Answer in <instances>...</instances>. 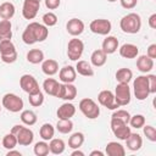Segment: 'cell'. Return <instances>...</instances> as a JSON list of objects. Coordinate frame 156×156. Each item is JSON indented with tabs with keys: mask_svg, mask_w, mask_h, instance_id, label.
I'll list each match as a JSON object with an SVG mask.
<instances>
[{
	"mask_svg": "<svg viewBox=\"0 0 156 156\" xmlns=\"http://www.w3.org/2000/svg\"><path fill=\"white\" fill-rule=\"evenodd\" d=\"M49 35V29L45 24H41V23H38V22H32L29 23L23 34H22V40L24 44L27 45H32L34 43H40V41H44Z\"/></svg>",
	"mask_w": 156,
	"mask_h": 156,
	"instance_id": "cell-1",
	"label": "cell"
},
{
	"mask_svg": "<svg viewBox=\"0 0 156 156\" xmlns=\"http://www.w3.org/2000/svg\"><path fill=\"white\" fill-rule=\"evenodd\" d=\"M119 27L124 33L136 34L141 28V18L138 13L130 12L122 17V20L119 21Z\"/></svg>",
	"mask_w": 156,
	"mask_h": 156,
	"instance_id": "cell-2",
	"label": "cell"
},
{
	"mask_svg": "<svg viewBox=\"0 0 156 156\" xmlns=\"http://www.w3.org/2000/svg\"><path fill=\"white\" fill-rule=\"evenodd\" d=\"M0 55L1 60L5 63H13L17 60V51L15 44L11 39L0 40Z\"/></svg>",
	"mask_w": 156,
	"mask_h": 156,
	"instance_id": "cell-3",
	"label": "cell"
},
{
	"mask_svg": "<svg viewBox=\"0 0 156 156\" xmlns=\"http://www.w3.org/2000/svg\"><path fill=\"white\" fill-rule=\"evenodd\" d=\"M133 89L134 95L138 100L143 101L150 95V88H149V79L147 76H139L133 82Z\"/></svg>",
	"mask_w": 156,
	"mask_h": 156,
	"instance_id": "cell-4",
	"label": "cell"
},
{
	"mask_svg": "<svg viewBox=\"0 0 156 156\" xmlns=\"http://www.w3.org/2000/svg\"><path fill=\"white\" fill-rule=\"evenodd\" d=\"M79 110L89 119H95L100 115L99 105L90 98H85V99H82L79 101Z\"/></svg>",
	"mask_w": 156,
	"mask_h": 156,
	"instance_id": "cell-5",
	"label": "cell"
},
{
	"mask_svg": "<svg viewBox=\"0 0 156 156\" xmlns=\"http://www.w3.org/2000/svg\"><path fill=\"white\" fill-rule=\"evenodd\" d=\"M2 106L7 110V111H10V112H13V113H16V112H20V111H22L23 110V100L18 96V95H16V94H13V93H7V94H5L4 96H2Z\"/></svg>",
	"mask_w": 156,
	"mask_h": 156,
	"instance_id": "cell-6",
	"label": "cell"
},
{
	"mask_svg": "<svg viewBox=\"0 0 156 156\" xmlns=\"http://www.w3.org/2000/svg\"><path fill=\"white\" fill-rule=\"evenodd\" d=\"M115 101L117 102L118 106H126L130 102V88L128 83H118L116 89H115Z\"/></svg>",
	"mask_w": 156,
	"mask_h": 156,
	"instance_id": "cell-7",
	"label": "cell"
},
{
	"mask_svg": "<svg viewBox=\"0 0 156 156\" xmlns=\"http://www.w3.org/2000/svg\"><path fill=\"white\" fill-rule=\"evenodd\" d=\"M84 51V43L78 39V38H73L68 41L67 45V56L71 61H78V58H80L82 54Z\"/></svg>",
	"mask_w": 156,
	"mask_h": 156,
	"instance_id": "cell-8",
	"label": "cell"
},
{
	"mask_svg": "<svg viewBox=\"0 0 156 156\" xmlns=\"http://www.w3.org/2000/svg\"><path fill=\"white\" fill-rule=\"evenodd\" d=\"M111 130L115 136H117L119 140H126L129 134L132 133L130 127H128L127 123L117 119V118H111Z\"/></svg>",
	"mask_w": 156,
	"mask_h": 156,
	"instance_id": "cell-9",
	"label": "cell"
},
{
	"mask_svg": "<svg viewBox=\"0 0 156 156\" xmlns=\"http://www.w3.org/2000/svg\"><path fill=\"white\" fill-rule=\"evenodd\" d=\"M89 28L93 33L95 34H99V35H107L111 29H112V24L108 20H105V18H96V20H93L89 24Z\"/></svg>",
	"mask_w": 156,
	"mask_h": 156,
	"instance_id": "cell-10",
	"label": "cell"
},
{
	"mask_svg": "<svg viewBox=\"0 0 156 156\" xmlns=\"http://www.w3.org/2000/svg\"><path fill=\"white\" fill-rule=\"evenodd\" d=\"M20 85H21L22 90L26 91L27 94H33V93L40 90L37 79L32 74H23L20 78Z\"/></svg>",
	"mask_w": 156,
	"mask_h": 156,
	"instance_id": "cell-11",
	"label": "cell"
},
{
	"mask_svg": "<svg viewBox=\"0 0 156 156\" xmlns=\"http://www.w3.org/2000/svg\"><path fill=\"white\" fill-rule=\"evenodd\" d=\"M98 101L101 106L108 110H116L117 107H119L115 101V95L111 90H101L98 95Z\"/></svg>",
	"mask_w": 156,
	"mask_h": 156,
	"instance_id": "cell-12",
	"label": "cell"
},
{
	"mask_svg": "<svg viewBox=\"0 0 156 156\" xmlns=\"http://www.w3.org/2000/svg\"><path fill=\"white\" fill-rule=\"evenodd\" d=\"M40 9L39 0H24L22 7V15L26 20H33Z\"/></svg>",
	"mask_w": 156,
	"mask_h": 156,
	"instance_id": "cell-13",
	"label": "cell"
},
{
	"mask_svg": "<svg viewBox=\"0 0 156 156\" xmlns=\"http://www.w3.org/2000/svg\"><path fill=\"white\" fill-rule=\"evenodd\" d=\"M76 96H77V88L72 83L60 84V89H58V94H57L58 99H62L66 101H72L76 99Z\"/></svg>",
	"mask_w": 156,
	"mask_h": 156,
	"instance_id": "cell-14",
	"label": "cell"
},
{
	"mask_svg": "<svg viewBox=\"0 0 156 156\" xmlns=\"http://www.w3.org/2000/svg\"><path fill=\"white\" fill-rule=\"evenodd\" d=\"M16 138H17V144H20L22 146H28L34 140V133H33L32 129L22 126L21 129L17 132Z\"/></svg>",
	"mask_w": 156,
	"mask_h": 156,
	"instance_id": "cell-15",
	"label": "cell"
},
{
	"mask_svg": "<svg viewBox=\"0 0 156 156\" xmlns=\"http://www.w3.org/2000/svg\"><path fill=\"white\" fill-rule=\"evenodd\" d=\"M66 29L72 37H78L84 32V22L79 18H71L66 24Z\"/></svg>",
	"mask_w": 156,
	"mask_h": 156,
	"instance_id": "cell-16",
	"label": "cell"
},
{
	"mask_svg": "<svg viewBox=\"0 0 156 156\" xmlns=\"http://www.w3.org/2000/svg\"><path fill=\"white\" fill-rule=\"evenodd\" d=\"M56 113L58 119H71L76 115V106L72 102H65L57 108Z\"/></svg>",
	"mask_w": 156,
	"mask_h": 156,
	"instance_id": "cell-17",
	"label": "cell"
},
{
	"mask_svg": "<svg viewBox=\"0 0 156 156\" xmlns=\"http://www.w3.org/2000/svg\"><path fill=\"white\" fill-rule=\"evenodd\" d=\"M58 78L62 83H73L77 78L76 68L72 66H65L58 72Z\"/></svg>",
	"mask_w": 156,
	"mask_h": 156,
	"instance_id": "cell-18",
	"label": "cell"
},
{
	"mask_svg": "<svg viewBox=\"0 0 156 156\" xmlns=\"http://www.w3.org/2000/svg\"><path fill=\"white\" fill-rule=\"evenodd\" d=\"M118 39L116 38V37H113V35H107L105 39H104V41H102V48H101V50L106 54V55H110V54H113V52H116L117 51V49H118Z\"/></svg>",
	"mask_w": 156,
	"mask_h": 156,
	"instance_id": "cell-19",
	"label": "cell"
},
{
	"mask_svg": "<svg viewBox=\"0 0 156 156\" xmlns=\"http://www.w3.org/2000/svg\"><path fill=\"white\" fill-rule=\"evenodd\" d=\"M136 68L141 73H147L154 68V60L147 55H141L136 58Z\"/></svg>",
	"mask_w": 156,
	"mask_h": 156,
	"instance_id": "cell-20",
	"label": "cell"
},
{
	"mask_svg": "<svg viewBox=\"0 0 156 156\" xmlns=\"http://www.w3.org/2000/svg\"><path fill=\"white\" fill-rule=\"evenodd\" d=\"M139 54V49L136 45L126 43L119 48V55L124 58H135Z\"/></svg>",
	"mask_w": 156,
	"mask_h": 156,
	"instance_id": "cell-21",
	"label": "cell"
},
{
	"mask_svg": "<svg viewBox=\"0 0 156 156\" xmlns=\"http://www.w3.org/2000/svg\"><path fill=\"white\" fill-rule=\"evenodd\" d=\"M126 144L130 151H138L143 146V138L138 133H130L126 139Z\"/></svg>",
	"mask_w": 156,
	"mask_h": 156,
	"instance_id": "cell-22",
	"label": "cell"
},
{
	"mask_svg": "<svg viewBox=\"0 0 156 156\" xmlns=\"http://www.w3.org/2000/svg\"><path fill=\"white\" fill-rule=\"evenodd\" d=\"M43 88H44V91L46 94L57 98L58 89H60V83L54 78H46L43 83Z\"/></svg>",
	"mask_w": 156,
	"mask_h": 156,
	"instance_id": "cell-23",
	"label": "cell"
},
{
	"mask_svg": "<svg viewBox=\"0 0 156 156\" xmlns=\"http://www.w3.org/2000/svg\"><path fill=\"white\" fill-rule=\"evenodd\" d=\"M76 72L83 77H91L94 76V69L91 67V65L88 61L84 60H78L77 65H76Z\"/></svg>",
	"mask_w": 156,
	"mask_h": 156,
	"instance_id": "cell-24",
	"label": "cell"
},
{
	"mask_svg": "<svg viewBox=\"0 0 156 156\" xmlns=\"http://www.w3.org/2000/svg\"><path fill=\"white\" fill-rule=\"evenodd\" d=\"M106 154L108 156H124L126 149L122 144H119L117 141H110L106 145Z\"/></svg>",
	"mask_w": 156,
	"mask_h": 156,
	"instance_id": "cell-25",
	"label": "cell"
},
{
	"mask_svg": "<svg viewBox=\"0 0 156 156\" xmlns=\"http://www.w3.org/2000/svg\"><path fill=\"white\" fill-rule=\"evenodd\" d=\"M41 71L46 76H54L58 72V63L52 58H48L41 63Z\"/></svg>",
	"mask_w": 156,
	"mask_h": 156,
	"instance_id": "cell-26",
	"label": "cell"
},
{
	"mask_svg": "<svg viewBox=\"0 0 156 156\" xmlns=\"http://www.w3.org/2000/svg\"><path fill=\"white\" fill-rule=\"evenodd\" d=\"M90 61H91V65L95 66V67H101L106 63L107 61V55L101 50V49H98V50H94L91 56H90Z\"/></svg>",
	"mask_w": 156,
	"mask_h": 156,
	"instance_id": "cell-27",
	"label": "cell"
},
{
	"mask_svg": "<svg viewBox=\"0 0 156 156\" xmlns=\"http://www.w3.org/2000/svg\"><path fill=\"white\" fill-rule=\"evenodd\" d=\"M15 11H16L15 5L12 2H10V1H5V2H2L0 5V17L2 20L12 18L13 15H15Z\"/></svg>",
	"mask_w": 156,
	"mask_h": 156,
	"instance_id": "cell-28",
	"label": "cell"
},
{
	"mask_svg": "<svg viewBox=\"0 0 156 156\" xmlns=\"http://www.w3.org/2000/svg\"><path fill=\"white\" fill-rule=\"evenodd\" d=\"M66 149V145H65V141L62 139H58V138H52L49 143V151L54 155H60L65 151Z\"/></svg>",
	"mask_w": 156,
	"mask_h": 156,
	"instance_id": "cell-29",
	"label": "cell"
},
{
	"mask_svg": "<svg viewBox=\"0 0 156 156\" xmlns=\"http://www.w3.org/2000/svg\"><path fill=\"white\" fill-rule=\"evenodd\" d=\"M12 38V24L10 20L0 21V40L11 39Z\"/></svg>",
	"mask_w": 156,
	"mask_h": 156,
	"instance_id": "cell-30",
	"label": "cell"
},
{
	"mask_svg": "<svg viewBox=\"0 0 156 156\" xmlns=\"http://www.w3.org/2000/svg\"><path fill=\"white\" fill-rule=\"evenodd\" d=\"M27 61L33 65H38L44 61V52L40 49H32L27 52Z\"/></svg>",
	"mask_w": 156,
	"mask_h": 156,
	"instance_id": "cell-31",
	"label": "cell"
},
{
	"mask_svg": "<svg viewBox=\"0 0 156 156\" xmlns=\"http://www.w3.org/2000/svg\"><path fill=\"white\" fill-rule=\"evenodd\" d=\"M39 134H40V138L45 141H49L54 138V134H55V128L52 127V124L50 123H44L40 129H39Z\"/></svg>",
	"mask_w": 156,
	"mask_h": 156,
	"instance_id": "cell-32",
	"label": "cell"
},
{
	"mask_svg": "<svg viewBox=\"0 0 156 156\" xmlns=\"http://www.w3.org/2000/svg\"><path fill=\"white\" fill-rule=\"evenodd\" d=\"M83 143H84V134L80 132H76L68 138V146L71 149H79L83 145Z\"/></svg>",
	"mask_w": 156,
	"mask_h": 156,
	"instance_id": "cell-33",
	"label": "cell"
},
{
	"mask_svg": "<svg viewBox=\"0 0 156 156\" xmlns=\"http://www.w3.org/2000/svg\"><path fill=\"white\" fill-rule=\"evenodd\" d=\"M133 78V72L129 68H119L116 72V79L118 83H129Z\"/></svg>",
	"mask_w": 156,
	"mask_h": 156,
	"instance_id": "cell-34",
	"label": "cell"
},
{
	"mask_svg": "<svg viewBox=\"0 0 156 156\" xmlns=\"http://www.w3.org/2000/svg\"><path fill=\"white\" fill-rule=\"evenodd\" d=\"M21 121L26 126H33L37 123V115L32 110H23L21 112Z\"/></svg>",
	"mask_w": 156,
	"mask_h": 156,
	"instance_id": "cell-35",
	"label": "cell"
},
{
	"mask_svg": "<svg viewBox=\"0 0 156 156\" xmlns=\"http://www.w3.org/2000/svg\"><path fill=\"white\" fill-rule=\"evenodd\" d=\"M56 129L61 134H68L73 129V122L71 119H58L56 124Z\"/></svg>",
	"mask_w": 156,
	"mask_h": 156,
	"instance_id": "cell-36",
	"label": "cell"
},
{
	"mask_svg": "<svg viewBox=\"0 0 156 156\" xmlns=\"http://www.w3.org/2000/svg\"><path fill=\"white\" fill-rule=\"evenodd\" d=\"M28 101L33 107H39L44 102V94L39 90L33 94H28Z\"/></svg>",
	"mask_w": 156,
	"mask_h": 156,
	"instance_id": "cell-37",
	"label": "cell"
},
{
	"mask_svg": "<svg viewBox=\"0 0 156 156\" xmlns=\"http://www.w3.org/2000/svg\"><path fill=\"white\" fill-rule=\"evenodd\" d=\"M33 150H34V154H35L37 156H46V155L50 152V151H49V144H48L45 140L35 143Z\"/></svg>",
	"mask_w": 156,
	"mask_h": 156,
	"instance_id": "cell-38",
	"label": "cell"
},
{
	"mask_svg": "<svg viewBox=\"0 0 156 156\" xmlns=\"http://www.w3.org/2000/svg\"><path fill=\"white\" fill-rule=\"evenodd\" d=\"M17 145V138L15 134L12 133H9L6 134L4 138H2V146L7 150H11V149H15Z\"/></svg>",
	"mask_w": 156,
	"mask_h": 156,
	"instance_id": "cell-39",
	"label": "cell"
},
{
	"mask_svg": "<svg viewBox=\"0 0 156 156\" xmlns=\"http://www.w3.org/2000/svg\"><path fill=\"white\" fill-rule=\"evenodd\" d=\"M111 118H117V119H119V121H122V122H124V123L128 124L129 123V119H130V113L127 110H117L116 108L113 111Z\"/></svg>",
	"mask_w": 156,
	"mask_h": 156,
	"instance_id": "cell-40",
	"label": "cell"
},
{
	"mask_svg": "<svg viewBox=\"0 0 156 156\" xmlns=\"http://www.w3.org/2000/svg\"><path fill=\"white\" fill-rule=\"evenodd\" d=\"M129 124L130 127L133 128H143V126L145 124V117L143 115H134V116H130V119H129Z\"/></svg>",
	"mask_w": 156,
	"mask_h": 156,
	"instance_id": "cell-41",
	"label": "cell"
},
{
	"mask_svg": "<svg viewBox=\"0 0 156 156\" xmlns=\"http://www.w3.org/2000/svg\"><path fill=\"white\" fill-rule=\"evenodd\" d=\"M43 23L46 26V27H52L57 23V16L54 13V12H46L44 13L43 16Z\"/></svg>",
	"mask_w": 156,
	"mask_h": 156,
	"instance_id": "cell-42",
	"label": "cell"
},
{
	"mask_svg": "<svg viewBox=\"0 0 156 156\" xmlns=\"http://www.w3.org/2000/svg\"><path fill=\"white\" fill-rule=\"evenodd\" d=\"M143 129H144V134H145V136L150 140V141H152V143H155L156 141V129H155V127H152V126H150V124H144L143 126Z\"/></svg>",
	"mask_w": 156,
	"mask_h": 156,
	"instance_id": "cell-43",
	"label": "cell"
},
{
	"mask_svg": "<svg viewBox=\"0 0 156 156\" xmlns=\"http://www.w3.org/2000/svg\"><path fill=\"white\" fill-rule=\"evenodd\" d=\"M119 1H121V6L123 9H127V10L134 9L138 4V0H119Z\"/></svg>",
	"mask_w": 156,
	"mask_h": 156,
	"instance_id": "cell-44",
	"label": "cell"
},
{
	"mask_svg": "<svg viewBox=\"0 0 156 156\" xmlns=\"http://www.w3.org/2000/svg\"><path fill=\"white\" fill-rule=\"evenodd\" d=\"M147 79H149L150 94H155L156 93V76L155 74H149L147 76Z\"/></svg>",
	"mask_w": 156,
	"mask_h": 156,
	"instance_id": "cell-45",
	"label": "cell"
},
{
	"mask_svg": "<svg viewBox=\"0 0 156 156\" xmlns=\"http://www.w3.org/2000/svg\"><path fill=\"white\" fill-rule=\"evenodd\" d=\"M45 1V6L49 9V10H55L60 6L61 4V0H44Z\"/></svg>",
	"mask_w": 156,
	"mask_h": 156,
	"instance_id": "cell-46",
	"label": "cell"
},
{
	"mask_svg": "<svg viewBox=\"0 0 156 156\" xmlns=\"http://www.w3.org/2000/svg\"><path fill=\"white\" fill-rule=\"evenodd\" d=\"M150 58H156V44H151V45H149V48H147V54H146Z\"/></svg>",
	"mask_w": 156,
	"mask_h": 156,
	"instance_id": "cell-47",
	"label": "cell"
},
{
	"mask_svg": "<svg viewBox=\"0 0 156 156\" xmlns=\"http://www.w3.org/2000/svg\"><path fill=\"white\" fill-rule=\"evenodd\" d=\"M147 23H149V27H150V28L156 29V13H152V15L149 17Z\"/></svg>",
	"mask_w": 156,
	"mask_h": 156,
	"instance_id": "cell-48",
	"label": "cell"
},
{
	"mask_svg": "<svg viewBox=\"0 0 156 156\" xmlns=\"http://www.w3.org/2000/svg\"><path fill=\"white\" fill-rule=\"evenodd\" d=\"M21 127H22L21 124H16V126H13L10 133H12V134H15V135H16V134H17V132H18V130L21 129Z\"/></svg>",
	"mask_w": 156,
	"mask_h": 156,
	"instance_id": "cell-49",
	"label": "cell"
},
{
	"mask_svg": "<svg viewBox=\"0 0 156 156\" xmlns=\"http://www.w3.org/2000/svg\"><path fill=\"white\" fill-rule=\"evenodd\" d=\"M12 155H17V156H21L22 154H21L20 151H16V150L11 149V150H9V151H7V156H12Z\"/></svg>",
	"mask_w": 156,
	"mask_h": 156,
	"instance_id": "cell-50",
	"label": "cell"
},
{
	"mask_svg": "<svg viewBox=\"0 0 156 156\" xmlns=\"http://www.w3.org/2000/svg\"><path fill=\"white\" fill-rule=\"evenodd\" d=\"M71 156H84V152L83 151H79L78 149H74V151H72Z\"/></svg>",
	"mask_w": 156,
	"mask_h": 156,
	"instance_id": "cell-51",
	"label": "cell"
},
{
	"mask_svg": "<svg viewBox=\"0 0 156 156\" xmlns=\"http://www.w3.org/2000/svg\"><path fill=\"white\" fill-rule=\"evenodd\" d=\"M90 156H104V152L100 150H94L90 152Z\"/></svg>",
	"mask_w": 156,
	"mask_h": 156,
	"instance_id": "cell-52",
	"label": "cell"
},
{
	"mask_svg": "<svg viewBox=\"0 0 156 156\" xmlns=\"http://www.w3.org/2000/svg\"><path fill=\"white\" fill-rule=\"evenodd\" d=\"M108 2H115V1H117V0H107Z\"/></svg>",
	"mask_w": 156,
	"mask_h": 156,
	"instance_id": "cell-53",
	"label": "cell"
},
{
	"mask_svg": "<svg viewBox=\"0 0 156 156\" xmlns=\"http://www.w3.org/2000/svg\"><path fill=\"white\" fill-rule=\"evenodd\" d=\"M0 112H1V106H0Z\"/></svg>",
	"mask_w": 156,
	"mask_h": 156,
	"instance_id": "cell-54",
	"label": "cell"
},
{
	"mask_svg": "<svg viewBox=\"0 0 156 156\" xmlns=\"http://www.w3.org/2000/svg\"><path fill=\"white\" fill-rule=\"evenodd\" d=\"M39 1H41V0H39Z\"/></svg>",
	"mask_w": 156,
	"mask_h": 156,
	"instance_id": "cell-55",
	"label": "cell"
}]
</instances>
